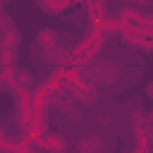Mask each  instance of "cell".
Masks as SVG:
<instances>
[{
	"label": "cell",
	"mask_w": 153,
	"mask_h": 153,
	"mask_svg": "<svg viewBox=\"0 0 153 153\" xmlns=\"http://www.w3.org/2000/svg\"><path fill=\"white\" fill-rule=\"evenodd\" d=\"M76 148H79V153H100L103 143H100V139L96 134H91V136H84Z\"/></svg>",
	"instance_id": "cell-1"
},
{
	"label": "cell",
	"mask_w": 153,
	"mask_h": 153,
	"mask_svg": "<svg viewBox=\"0 0 153 153\" xmlns=\"http://www.w3.org/2000/svg\"><path fill=\"white\" fill-rule=\"evenodd\" d=\"M55 36H57V33H55L53 29H43V31L36 36V43H38L41 48H50V45L55 43Z\"/></svg>",
	"instance_id": "cell-2"
},
{
	"label": "cell",
	"mask_w": 153,
	"mask_h": 153,
	"mask_svg": "<svg viewBox=\"0 0 153 153\" xmlns=\"http://www.w3.org/2000/svg\"><path fill=\"white\" fill-rule=\"evenodd\" d=\"M146 96L153 100V81H148V86H146Z\"/></svg>",
	"instance_id": "cell-3"
}]
</instances>
